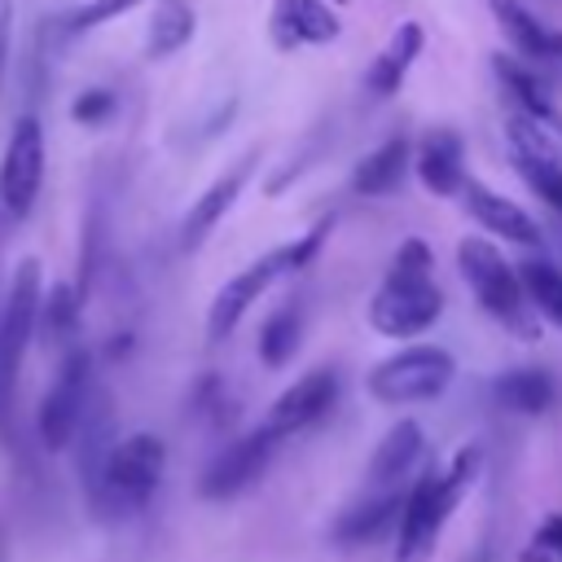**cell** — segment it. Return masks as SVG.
Segmentation results:
<instances>
[{
  "label": "cell",
  "instance_id": "obj_1",
  "mask_svg": "<svg viewBox=\"0 0 562 562\" xmlns=\"http://www.w3.org/2000/svg\"><path fill=\"white\" fill-rule=\"evenodd\" d=\"M435 250L426 237H404L382 285L369 299V325L382 338H417L443 312V290L430 281Z\"/></svg>",
  "mask_w": 562,
  "mask_h": 562
},
{
  "label": "cell",
  "instance_id": "obj_2",
  "mask_svg": "<svg viewBox=\"0 0 562 562\" xmlns=\"http://www.w3.org/2000/svg\"><path fill=\"white\" fill-rule=\"evenodd\" d=\"M479 474V448H461L448 470L417 474L400 505V536H395V562H430L443 522L465 501L470 483Z\"/></svg>",
  "mask_w": 562,
  "mask_h": 562
},
{
  "label": "cell",
  "instance_id": "obj_3",
  "mask_svg": "<svg viewBox=\"0 0 562 562\" xmlns=\"http://www.w3.org/2000/svg\"><path fill=\"white\" fill-rule=\"evenodd\" d=\"M162 465H167V448L158 435L140 430V435H127L123 443H114L88 487V501L101 518H132L149 505V496L158 492L162 483Z\"/></svg>",
  "mask_w": 562,
  "mask_h": 562
},
{
  "label": "cell",
  "instance_id": "obj_4",
  "mask_svg": "<svg viewBox=\"0 0 562 562\" xmlns=\"http://www.w3.org/2000/svg\"><path fill=\"white\" fill-rule=\"evenodd\" d=\"M325 228H329V224L312 228V233H307V237H299V241L272 246V250H268V255H259L250 268H241L233 281H224V285H220V294L211 299V312H206V338H211V342H224V338L241 325V316L255 307V299H259L263 290H272L281 277L299 272V268L321 250Z\"/></svg>",
  "mask_w": 562,
  "mask_h": 562
},
{
  "label": "cell",
  "instance_id": "obj_5",
  "mask_svg": "<svg viewBox=\"0 0 562 562\" xmlns=\"http://www.w3.org/2000/svg\"><path fill=\"white\" fill-rule=\"evenodd\" d=\"M35 321H40V263L22 259L0 312V443H9L13 435V395H18V373H22Z\"/></svg>",
  "mask_w": 562,
  "mask_h": 562
},
{
  "label": "cell",
  "instance_id": "obj_6",
  "mask_svg": "<svg viewBox=\"0 0 562 562\" xmlns=\"http://www.w3.org/2000/svg\"><path fill=\"white\" fill-rule=\"evenodd\" d=\"M457 263H461V277L465 285L474 290L479 307L501 321L505 329H514L518 338H536V325L527 316V299H522V285H518V272L514 263L501 255V246H492L487 237H465L457 246Z\"/></svg>",
  "mask_w": 562,
  "mask_h": 562
},
{
  "label": "cell",
  "instance_id": "obj_7",
  "mask_svg": "<svg viewBox=\"0 0 562 562\" xmlns=\"http://www.w3.org/2000/svg\"><path fill=\"white\" fill-rule=\"evenodd\" d=\"M452 373H457L452 351H443L435 342H417V347H404V351L378 360L369 369L364 386L378 404H426L448 391Z\"/></svg>",
  "mask_w": 562,
  "mask_h": 562
},
{
  "label": "cell",
  "instance_id": "obj_8",
  "mask_svg": "<svg viewBox=\"0 0 562 562\" xmlns=\"http://www.w3.org/2000/svg\"><path fill=\"white\" fill-rule=\"evenodd\" d=\"M88 391H92V360L88 351H70L61 360V373L57 382L48 386L44 404H40V439L44 448H66L83 417H88Z\"/></svg>",
  "mask_w": 562,
  "mask_h": 562
},
{
  "label": "cell",
  "instance_id": "obj_9",
  "mask_svg": "<svg viewBox=\"0 0 562 562\" xmlns=\"http://www.w3.org/2000/svg\"><path fill=\"white\" fill-rule=\"evenodd\" d=\"M40 180H44V127L40 119H18L13 132H9V145H4V162H0V206L22 220L40 193Z\"/></svg>",
  "mask_w": 562,
  "mask_h": 562
},
{
  "label": "cell",
  "instance_id": "obj_10",
  "mask_svg": "<svg viewBox=\"0 0 562 562\" xmlns=\"http://www.w3.org/2000/svg\"><path fill=\"white\" fill-rule=\"evenodd\" d=\"M334 400H338V373H334V369H307L299 382H290V386L272 400V408H268V417H263V430H268L272 439L299 435V430H307L312 422H321V417L334 408Z\"/></svg>",
  "mask_w": 562,
  "mask_h": 562
},
{
  "label": "cell",
  "instance_id": "obj_11",
  "mask_svg": "<svg viewBox=\"0 0 562 562\" xmlns=\"http://www.w3.org/2000/svg\"><path fill=\"white\" fill-rule=\"evenodd\" d=\"M272 448H277V439L259 426V430H250V435H241V439H233L206 470H202V483H198V492L206 496V501H228V496H237V492H246L263 470H268V461H272Z\"/></svg>",
  "mask_w": 562,
  "mask_h": 562
},
{
  "label": "cell",
  "instance_id": "obj_12",
  "mask_svg": "<svg viewBox=\"0 0 562 562\" xmlns=\"http://www.w3.org/2000/svg\"><path fill=\"white\" fill-rule=\"evenodd\" d=\"M408 162H413L417 180H422L435 198H457V193L470 184V176H465V140H461V132H452V127H426V132L417 136Z\"/></svg>",
  "mask_w": 562,
  "mask_h": 562
},
{
  "label": "cell",
  "instance_id": "obj_13",
  "mask_svg": "<svg viewBox=\"0 0 562 562\" xmlns=\"http://www.w3.org/2000/svg\"><path fill=\"white\" fill-rule=\"evenodd\" d=\"M422 457H426V430L417 422H395L369 457V496L408 492Z\"/></svg>",
  "mask_w": 562,
  "mask_h": 562
},
{
  "label": "cell",
  "instance_id": "obj_14",
  "mask_svg": "<svg viewBox=\"0 0 562 562\" xmlns=\"http://www.w3.org/2000/svg\"><path fill=\"white\" fill-rule=\"evenodd\" d=\"M268 35L277 48H316L342 35V18L329 0H272Z\"/></svg>",
  "mask_w": 562,
  "mask_h": 562
},
{
  "label": "cell",
  "instance_id": "obj_15",
  "mask_svg": "<svg viewBox=\"0 0 562 562\" xmlns=\"http://www.w3.org/2000/svg\"><path fill=\"white\" fill-rule=\"evenodd\" d=\"M461 193H465L470 220H474L479 228H487L492 237L514 241V246H540V241H544V233H540V224L531 220V211L518 206L514 198H505V193H496V189H483V184H465Z\"/></svg>",
  "mask_w": 562,
  "mask_h": 562
},
{
  "label": "cell",
  "instance_id": "obj_16",
  "mask_svg": "<svg viewBox=\"0 0 562 562\" xmlns=\"http://www.w3.org/2000/svg\"><path fill=\"white\" fill-rule=\"evenodd\" d=\"M250 171H255V154L250 158H241V162H233L224 176H215L211 180V189L184 211V224H180V250H198L211 233H215V224L228 215V206L237 202V193L246 189V180H250Z\"/></svg>",
  "mask_w": 562,
  "mask_h": 562
},
{
  "label": "cell",
  "instance_id": "obj_17",
  "mask_svg": "<svg viewBox=\"0 0 562 562\" xmlns=\"http://www.w3.org/2000/svg\"><path fill=\"white\" fill-rule=\"evenodd\" d=\"M422 48H426V31H422V22H400V26L386 35V48H382V53L373 57V66H369V88H373L378 97L400 92L404 75H408L413 61L422 57Z\"/></svg>",
  "mask_w": 562,
  "mask_h": 562
},
{
  "label": "cell",
  "instance_id": "obj_18",
  "mask_svg": "<svg viewBox=\"0 0 562 562\" xmlns=\"http://www.w3.org/2000/svg\"><path fill=\"white\" fill-rule=\"evenodd\" d=\"M408 158H413L408 136L382 140L378 149H369V154L356 162V171H351V193H360V198H382V193H391V189L408 176Z\"/></svg>",
  "mask_w": 562,
  "mask_h": 562
},
{
  "label": "cell",
  "instance_id": "obj_19",
  "mask_svg": "<svg viewBox=\"0 0 562 562\" xmlns=\"http://www.w3.org/2000/svg\"><path fill=\"white\" fill-rule=\"evenodd\" d=\"M492 395L501 408L509 413H522V417H540L553 408L558 400V382L549 369H536V364H522V369H509L492 382Z\"/></svg>",
  "mask_w": 562,
  "mask_h": 562
},
{
  "label": "cell",
  "instance_id": "obj_20",
  "mask_svg": "<svg viewBox=\"0 0 562 562\" xmlns=\"http://www.w3.org/2000/svg\"><path fill=\"white\" fill-rule=\"evenodd\" d=\"M400 505H404V492H386V496H364L356 501L351 509H342V518L334 522V544L351 549V544H369L386 531L391 518H400Z\"/></svg>",
  "mask_w": 562,
  "mask_h": 562
},
{
  "label": "cell",
  "instance_id": "obj_21",
  "mask_svg": "<svg viewBox=\"0 0 562 562\" xmlns=\"http://www.w3.org/2000/svg\"><path fill=\"white\" fill-rule=\"evenodd\" d=\"M487 9L496 13L501 31L509 35V44L522 57H531V61H544L549 57V26H540V18L522 0H487Z\"/></svg>",
  "mask_w": 562,
  "mask_h": 562
},
{
  "label": "cell",
  "instance_id": "obj_22",
  "mask_svg": "<svg viewBox=\"0 0 562 562\" xmlns=\"http://www.w3.org/2000/svg\"><path fill=\"white\" fill-rule=\"evenodd\" d=\"M492 70H496V79L505 83V92L522 105L518 114H527V119H549V114H553V101H549L544 83H540V79H536V70H527L518 57L496 53V57H492Z\"/></svg>",
  "mask_w": 562,
  "mask_h": 562
},
{
  "label": "cell",
  "instance_id": "obj_23",
  "mask_svg": "<svg viewBox=\"0 0 562 562\" xmlns=\"http://www.w3.org/2000/svg\"><path fill=\"white\" fill-rule=\"evenodd\" d=\"M193 9L184 4V0H158V9H154V18H149V40H145V53L149 57H167V53H176V48H184L189 44V35H193Z\"/></svg>",
  "mask_w": 562,
  "mask_h": 562
},
{
  "label": "cell",
  "instance_id": "obj_24",
  "mask_svg": "<svg viewBox=\"0 0 562 562\" xmlns=\"http://www.w3.org/2000/svg\"><path fill=\"white\" fill-rule=\"evenodd\" d=\"M299 342H303V316H299V307L294 303L290 307H277L263 321V329H259V360L268 369H281V364H290V356L299 351Z\"/></svg>",
  "mask_w": 562,
  "mask_h": 562
},
{
  "label": "cell",
  "instance_id": "obj_25",
  "mask_svg": "<svg viewBox=\"0 0 562 562\" xmlns=\"http://www.w3.org/2000/svg\"><path fill=\"white\" fill-rule=\"evenodd\" d=\"M518 272V285H522V299L553 325H562V272L544 259H527Z\"/></svg>",
  "mask_w": 562,
  "mask_h": 562
},
{
  "label": "cell",
  "instance_id": "obj_26",
  "mask_svg": "<svg viewBox=\"0 0 562 562\" xmlns=\"http://www.w3.org/2000/svg\"><path fill=\"white\" fill-rule=\"evenodd\" d=\"M514 167L522 171V180L553 206L562 211V162H544V158H514Z\"/></svg>",
  "mask_w": 562,
  "mask_h": 562
},
{
  "label": "cell",
  "instance_id": "obj_27",
  "mask_svg": "<svg viewBox=\"0 0 562 562\" xmlns=\"http://www.w3.org/2000/svg\"><path fill=\"white\" fill-rule=\"evenodd\" d=\"M531 562H562V514H549V518L536 527Z\"/></svg>",
  "mask_w": 562,
  "mask_h": 562
},
{
  "label": "cell",
  "instance_id": "obj_28",
  "mask_svg": "<svg viewBox=\"0 0 562 562\" xmlns=\"http://www.w3.org/2000/svg\"><path fill=\"white\" fill-rule=\"evenodd\" d=\"M140 0H92V4H83L75 18H70V26L75 31H88V26H101V22H110V18H119V13H127V9H136Z\"/></svg>",
  "mask_w": 562,
  "mask_h": 562
},
{
  "label": "cell",
  "instance_id": "obj_29",
  "mask_svg": "<svg viewBox=\"0 0 562 562\" xmlns=\"http://www.w3.org/2000/svg\"><path fill=\"white\" fill-rule=\"evenodd\" d=\"M48 334L53 338H61V334H70V325H75V294L66 290V285H57L53 290V303H48Z\"/></svg>",
  "mask_w": 562,
  "mask_h": 562
},
{
  "label": "cell",
  "instance_id": "obj_30",
  "mask_svg": "<svg viewBox=\"0 0 562 562\" xmlns=\"http://www.w3.org/2000/svg\"><path fill=\"white\" fill-rule=\"evenodd\" d=\"M110 105H114V97L110 92H83L79 101H75V119H83V123H97V119H105L110 114Z\"/></svg>",
  "mask_w": 562,
  "mask_h": 562
},
{
  "label": "cell",
  "instance_id": "obj_31",
  "mask_svg": "<svg viewBox=\"0 0 562 562\" xmlns=\"http://www.w3.org/2000/svg\"><path fill=\"white\" fill-rule=\"evenodd\" d=\"M9 35H13V0H0V83H4V61H9Z\"/></svg>",
  "mask_w": 562,
  "mask_h": 562
},
{
  "label": "cell",
  "instance_id": "obj_32",
  "mask_svg": "<svg viewBox=\"0 0 562 562\" xmlns=\"http://www.w3.org/2000/svg\"><path fill=\"white\" fill-rule=\"evenodd\" d=\"M544 61H562V35L558 31H549V57Z\"/></svg>",
  "mask_w": 562,
  "mask_h": 562
},
{
  "label": "cell",
  "instance_id": "obj_33",
  "mask_svg": "<svg viewBox=\"0 0 562 562\" xmlns=\"http://www.w3.org/2000/svg\"><path fill=\"white\" fill-rule=\"evenodd\" d=\"M338 4H347V0H338Z\"/></svg>",
  "mask_w": 562,
  "mask_h": 562
}]
</instances>
